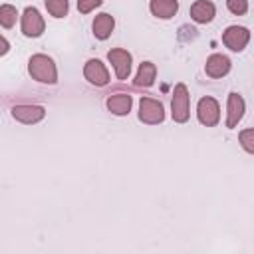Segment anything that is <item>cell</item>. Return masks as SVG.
Here are the masks:
<instances>
[{
    "instance_id": "2",
    "label": "cell",
    "mask_w": 254,
    "mask_h": 254,
    "mask_svg": "<svg viewBox=\"0 0 254 254\" xmlns=\"http://www.w3.org/2000/svg\"><path fill=\"white\" fill-rule=\"evenodd\" d=\"M189 91L185 83H177L171 99V115L177 123H187L189 119Z\"/></svg>"
},
{
    "instance_id": "18",
    "label": "cell",
    "mask_w": 254,
    "mask_h": 254,
    "mask_svg": "<svg viewBox=\"0 0 254 254\" xmlns=\"http://www.w3.org/2000/svg\"><path fill=\"white\" fill-rule=\"evenodd\" d=\"M46 8L54 18H64L67 14V0H46Z\"/></svg>"
},
{
    "instance_id": "12",
    "label": "cell",
    "mask_w": 254,
    "mask_h": 254,
    "mask_svg": "<svg viewBox=\"0 0 254 254\" xmlns=\"http://www.w3.org/2000/svg\"><path fill=\"white\" fill-rule=\"evenodd\" d=\"M214 14H216V8H214V4H212L210 0H196V2L190 6V18H192L194 22H198V24H208V22H212Z\"/></svg>"
},
{
    "instance_id": "8",
    "label": "cell",
    "mask_w": 254,
    "mask_h": 254,
    "mask_svg": "<svg viewBox=\"0 0 254 254\" xmlns=\"http://www.w3.org/2000/svg\"><path fill=\"white\" fill-rule=\"evenodd\" d=\"M83 75L89 83L93 85H107L109 83V73H107V67L99 62V60H87L85 65H83Z\"/></svg>"
},
{
    "instance_id": "14",
    "label": "cell",
    "mask_w": 254,
    "mask_h": 254,
    "mask_svg": "<svg viewBox=\"0 0 254 254\" xmlns=\"http://www.w3.org/2000/svg\"><path fill=\"white\" fill-rule=\"evenodd\" d=\"M113 28H115L113 16H109V14H105V12L99 14V16H95V20H93V34H95L97 40H107V38L111 36Z\"/></svg>"
},
{
    "instance_id": "9",
    "label": "cell",
    "mask_w": 254,
    "mask_h": 254,
    "mask_svg": "<svg viewBox=\"0 0 254 254\" xmlns=\"http://www.w3.org/2000/svg\"><path fill=\"white\" fill-rule=\"evenodd\" d=\"M244 99H242V95L240 93H236V91H232V93H228V113H226V127H236L238 125V121L244 117Z\"/></svg>"
},
{
    "instance_id": "20",
    "label": "cell",
    "mask_w": 254,
    "mask_h": 254,
    "mask_svg": "<svg viewBox=\"0 0 254 254\" xmlns=\"http://www.w3.org/2000/svg\"><path fill=\"white\" fill-rule=\"evenodd\" d=\"M226 6H228V10H230L232 14L242 16V14H246V10H248V0H226Z\"/></svg>"
},
{
    "instance_id": "11",
    "label": "cell",
    "mask_w": 254,
    "mask_h": 254,
    "mask_svg": "<svg viewBox=\"0 0 254 254\" xmlns=\"http://www.w3.org/2000/svg\"><path fill=\"white\" fill-rule=\"evenodd\" d=\"M204 71L208 77H222L230 71V60L222 54H212L204 64Z\"/></svg>"
},
{
    "instance_id": "15",
    "label": "cell",
    "mask_w": 254,
    "mask_h": 254,
    "mask_svg": "<svg viewBox=\"0 0 254 254\" xmlns=\"http://www.w3.org/2000/svg\"><path fill=\"white\" fill-rule=\"evenodd\" d=\"M155 75H157V67L153 62H143L139 65V71L135 75V87H151L155 83Z\"/></svg>"
},
{
    "instance_id": "17",
    "label": "cell",
    "mask_w": 254,
    "mask_h": 254,
    "mask_svg": "<svg viewBox=\"0 0 254 254\" xmlns=\"http://www.w3.org/2000/svg\"><path fill=\"white\" fill-rule=\"evenodd\" d=\"M16 18H18V12H16L14 6H10V4L0 6V24L4 28H12L16 24Z\"/></svg>"
},
{
    "instance_id": "6",
    "label": "cell",
    "mask_w": 254,
    "mask_h": 254,
    "mask_svg": "<svg viewBox=\"0 0 254 254\" xmlns=\"http://www.w3.org/2000/svg\"><path fill=\"white\" fill-rule=\"evenodd\" d=\"M250 40V32L244 26H228L222 34V42L232 52H242Z\"/></svg>"
},
{
    "instance_id": "7",
    "label": "cell",
    "mask_w": 254,
    "mask_h": 254,
    "mask_svg": "<svg viewBox=\"0 0 254 254\" xmlns=\"http://www.w3.org/2000/svg\"><path fill=\"white\" fill-rule=\"evenodd\" d=\"M107 60L113 64L117 79H127L129 77V73H131V54L127 50H121V48L109 50L107 52Z\"/></svg>"
},
{
    "instance_id": "1",
    "label": "cell",
    "mask_w": 254,
    "mask_h": 254,
    "mask_svg": "<svg viewBox=\"0 0 254 254\" xmlns=\"http://www.w3.org/2000/svg\"><path fill=\"white\" fill-rule=\"evenodd\" d=\"M28 71L30 75L40 81V83H56L58 81V69L52 58L44 56V54H34L28 62Z\"/></svg>"
},
{
    "instance_id": "5",
    "label": "cell",
    "mask_w": 254,
    "mask_h": 254,
    "mask_svg": "<svg viewBox=\"0 0 254 254\" xmlns=\"http://www.w3.org/2000/svg\"><path fill=\"white\" fill-rule=\"evenodd\" d=\"M44 28H46V24H44V18L40 16V12L34 6H28L22 14V34L28 38H38V36H42Z\"/></svg>"
},
{
    "instance_id": "16",
    "label": "cell",
    "mask_w": 254,
    "mask_h": 254,
    "mask_svg": "<svg viewBox=\"0 0 254 254\" xmlns=\"http://www.w3.org/2000/svg\"><path fill=\"white\" fill-rule=\"evenodd\" d=\"M131 95L127 93H115V95H109L107 97V109L115 115H127L129 109H131Z\"/></svg>"
},
{
    "instance_id": "3",
    "label": "cell",
    "mask_w": 254,
    "mask_h": 254,
    "mask_svg": "<svg viewBox=\"0 0 254 254\" xmlns=\"http://www.w3.org/2000/svg\"><path fill=\"white\" fill-rule=\"evenodd\" d=\"M139 119L147 125H157L165 119L163 103L153 97H141L139 101Z\"/></svg>"
},
{
    "instance_id": "4",
    "label": "cell",
    "mask_w": 254,
    "mask_h": 254,
    "mask_svg": "<svg viewBox=\"0 0 254 254\" xmlns=\"http://www.w3.org/2000/svg\"><path fill=\"white\" fill-rule=\"evenodd\" d=\"M196 115H198V121L206 127H214L220 119V107H218V101L214 97H200L198 99V105H196Z\"/></svg>"
},
{
    "instance_id": "21",
    "label": "cell",
    "mask_w": 254,
    "mask_h": 254,
    "mask_svg": "<svg viewBox=\"0 0 254 254\" xmlns=\"http://www.w3.org/2000/svg\"><path fill=\"white\" fill-rule=\"evenodd\" d=\"M101 4H103V0H77V10L81 14H87V12H91L93 8H97Z\"/></svg>"
},
{
    "instance_id": "13",
    "label": "cell",
    "mask_w": 254,
    "mask_h": 254,
    "mask_svg": "<svg viewBox=\"0 0 254 254\" xmlns=\"http://www.w3.org/2000/svg\"><path fill=\"white\" fill-rule=\"evenodd\" d=\"M149 8H151L153 16L163 18V20H169V18H173L177 14L179 2L177 0H151Z\"/></svg>"
},
{
    "instance_id": "19",
    "label": "cell",
    "mask_w": 254,
    "mask_h": 254,
    "mask_svg": "<svg viewBox=\"0 0 254 254\" xmlns=\"http://www.w3.org/2000/svg\"><path fill=\"white\" fill-rule=\"evenodd\" d=\"M238 139H240V145L244 147V151H248V153L254 155V129H244V131H240Z\"/></svg>"
},
{
    "instance_id": "10",
    "label": "cell",
    "mask_w": 254,
    "mask_h": 254,
    "mask_svg": "<svg viewBox=\"0 0 254 254\" xmlns=\"http://www.w3.org/2000/svg\"><path fill=\"white\" fill-rule=\"evenodd\" d=\"M46 109L42 105H16L12 107V117L22 121V123H38L44 119Z\"/></svg>"
},
{
    "instance_id": "22",
    "label": "cell",
    "mask_w": 254,
    "mask_h": 254,
    "mask_svg": "<svg viewBox=\"0 0 254 254\" xmlns=\"http://www.w3.org/2000/svg\"><path fill=\"white\" fill-rule=\"evenodd\" d=\"M6 50H8V44H6V40L2 38V52H0V54H6Z\"/></svg>"
}]
</instances>
